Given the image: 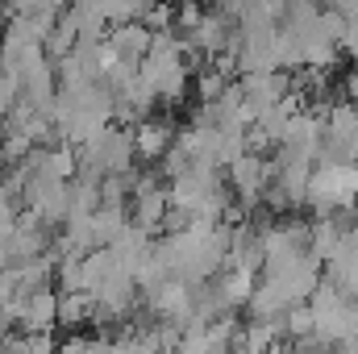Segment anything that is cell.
<instances>
[{
    "mask_svg": "<svg viewBox=\"0 0 358 354\" xmlns=\"http://www.w3.org/2000/svg\"><path fill=\"white\" fill-rule=\"evenodd\" d=\"M355 196H358V159L313 163L304 208H313L317 217H325V213H350Z\"/></svg>",
    "mask_w": 358,
    "mask_h": 354,
    "instance_id": "cell-1",
    "label": "cell"
},
{
    "mask_svg": "<svg viewBox=\"0 0 358 354\" xmlns=\"http://www.w3.org/2000/svg\"><path fill=\"white\" fill-rule=\"evenodd\" d=\"M225 176H229V187H234L238 204L250 213V208H259V192H263V183L275 176V163H271L267 155H259V150H242V155L225 167Z\"/></svg>",
    "mask_w": 358,
    "mask_h": 354,
    "instance_id": "cell-2",
    "label": "cell"
},
{
    "mask_svg": "<svg viewBox=\"0 0 358 354\" xmlns=\"http://www.w3.org/2000/svg\"><path fill=\"white\" fill-rule=\"evenodd\" d=\"M238 29V21L229 17V13H221V8H204V17L192 25V34H183L196 50H204V55H217L225 42H229V34Z\"/></svg>",
    "mask_w": 358,
    "mask_h": 354,
    "instance_id": "cell-3",
    "label": "cell"
},
{
    "mask_svg": "<svg viewBox=\"0 0 358 354\" xmlns=\"http://www.w3.org/2000/svg\"><path fill=\"white\" fill-rule=\"evenodd\" d=\"M242 92H246V100L255 104V108H267V104H279L283 96H287V88H292V71H246L242 80Z\"/></svg>",
    "mask_w": 358,
    "mask_h": 354,
    "instance_id": "cell-4",
    "label": "cell"
},
{
    "mask_svg": "<svg viewBox=\"0 0 358 354\" xmlns=\"http://www.w3.org/2000/svg\"><path fill=\"white\" fill-rule=\"evenodd\" d=\"M171 142H176V129L167 125V117H163V121L142 117V121H138V129H134V150H138L146 163H155V159H159Z\"/></svg>",
    "mask_w": 358,
    "mask_h": 354,
    "instance_id": "cell-5",
    "label": "cell"
},
{
    "mask_svg": "<svg viewBox=\"0 0 358 354\" xmlns=\"http://www.w3.org/2000/svg\"><path fill=\"white\" fill-rule=\"evenodd\" d=\"M55 313H59V296H50V292H29L21 300V309H17V317H21L25 330H50Z\"/></svg>",
    "mask_w": 358,
    "mask_h": 354,
    "instance_id": "cell-6",
    "label": "cell"
},
{
    "mask_svg": "<svg viewBox=\"0 0 358 354\" xmlns=\"http://www.w3.org/2000/svg\"><path fill=\"white\" fill-rule=\"evenodd\" d=\"M138 21H142L150 34H155V29H171V25H176V8H171V0H150Z\"/></svg>",
    "mask_w": 358,
    "mask_h": 354,
    "instance_id": "cell-7",
    "label": "cell"
},
{
    "mask_svg": "<svg viewBox=\"0 0 358 354\" xmlns=\"http://www.w3.org/2000/svg\"><path fill=\"white\" fill-rule=\"evenodd\" d=\"M317 29H321V38L325 42H334L338 50H342V42H346V17L338 13V8H321V17H317Z\"/></svg>",
    "mask_w": 358,
    "mask_h": 354,
    "instance_id": "cell-8",
    "label": "cell"
},
{
    "mask_svg": "<svg viewBox=\"0 0 358 354\" xmlns=\"http://www.w3.org/2000/svg\"><path fill=\"white\" fill-rule=\"evenodd\" d=\"M155 163H159V179H167V183H171L176 176H183V171L192 167V159H187V155L179 150L176 142H171V146H167V150H163V155H159Z\"/></svg>",
    "mask_w": 358,
    "mask_h": 354,
    "instance_id": "cell-9",
    "label": "cell"
},
{
    "mask_svg": "<svg viewBox=\"0 0 358 354\" xmlns=\"http://www.w3.org/2000/svg\"><path fill=\"white\" fill-rule=\"evenodd\" d=\"M204 17V4L200 0H179V8H176V25L183 29V34H192V25Z\"/></svg>",
    "mask_w": 358,
    "mask_h": 354,
    "instance_id": "cell-10",
    "label": "cell"
},
{
    "mask_svg": "<svg viewBox=\"0 0 358 354\" xmlns=\"http://www.w3.org/2000/svg\"><path fill=\"white\" fill-rule=\"evenodd\" d=\"M325 4H329V8H338V13H346V8H350L355 0H325Z\"/></svg>",
    "mask_w": 358,
    "mask_h": 354,
    "instance_id": "cell-11",
    "label": "cell"
}]
</instances>
